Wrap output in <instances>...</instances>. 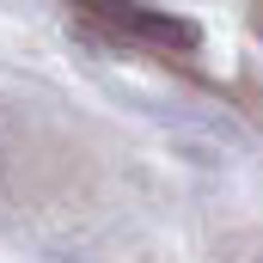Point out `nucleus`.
Masks as SVG:
<instances>
[{
  "mask_svg": "<svg viewBox=\"0 0 263 263\" xmlns=\"http://www.w3.org/2000/svg\"><path fill=\"white\" fill-rule=\"evenodd\" d=\"M86 18L117 25V31H129V37H141V43H159V49H196V43H202L196 18L153 12V6H86Z\"/></svg>",
  "mask_w": 263,
  "mask_h": 263,
  "instance_id": "f257e3e1",
  "label": "nucleus"
},
{
  "mask_svg": "<svg viewBox=\"0 0 263 263\" xmlns=\"http://www.w3.org/2000/svg\"><path fill=\"white\" fill-rule=\"evenodd\" d=\"M257 25H263V18H257Z\"/></svg>",
  "mask_w": 263,
  "mask_h": 263,
  "instance_id": "f03ea898",
  "label": "nucleus"
}]
</instances>
